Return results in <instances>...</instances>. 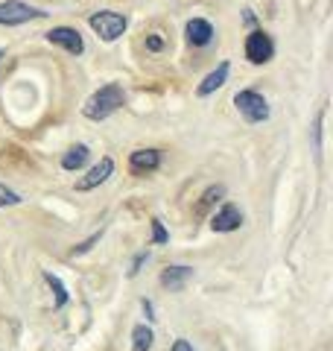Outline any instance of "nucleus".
Segmentation results:
<instances>
[{"label":"nucleus","mask_w":333,"mask_h":351,"mask_svg":"<svg viewBox=\"0 0 333 351\" xmlns=\"http://www.w3.org/2000/svg\"><path fill=\"white\" fill-rule=\"evenodd\" d=\"M234 106L237 112L249 120V123H263V120H269V103H266V97L260 91H237L234 94Z\"/></svg>","instance_id":"7ed1b4c3"},{"label":"nucleus","mask_w":333,"mask_h":351,"mask_svg":"<svg viewBox=\"0 0 333 351\" xmlns=\"http://www.w3.org/2000/svg\"><path fill=\"white\" fill-rule=\"evenodd\" d=\"M275 56V41L266 29H251L246 36V59L251 64H266Z\"/></svg>","instance_id":"39448f33"},{"label":"nucleus","mask_w":333,"mask_h":351,"mask_svg":"<svg viewBox=\"0 0 333 351\" xmlns=\"http://www.w3.org/2000/svg\"><path fill=\"white\" fill-rule=\"evenodd\" d=\"M47 12L24 3V0H3L0 3V24L3 27H18V24H27V21H38Z\"/></svg>","instance_id":"20e7f679"},{"label":"nucleus","mask_w":333,"mask_h":351,"mask_svg":"<svg viewBox=\"0 0 333 351\" xmlns=\"http://www.w3.org/2000/svg\"><path fill=\"white\" fill-rule=\"evenodd\" d=\"M240 226H243V211L234 202H222L219 211L210 217V228H214L217 234H231V232H237Z\"/></svg>","instance_id":"0eeeda50"},{"label":"nucleus","mask_w":333,"mask_h":351,"mask_svg":"<svg viewBox=\"0 0 333 351\" xmlns=\"http://www.w3.org/2000/svg\"><path fill=\"white\" fill-rule=\"evenodd\" d=\"M184 36L193 47H208V44L214 41V24L205 21V18H190L184 24Z\"/></svg>","instance_id":"9d476101"},{"label":"nucleus","mask_w":333,"mask_h":351,"mask_svg":"<svg viewBox=\"0 0 333 351\" xmlns=\"http://www.w3.org/2000/svg\"><path fill=\"white\" fill-rule=\"evenodd\" d=\"M47 41L59 44V47L73 53V56H82V53H85V38L79 36V29H73V27H53L47 32Z\"/></svg>","instance_id":"6e6552de"},{"label":"nucleus","mask_w":333,"mask_h":351,"mask_svg":"<svg viewBox=\"0 0 333 351\" xmlns=\"http://www.w3.org/2000/svg\"><path fill=\"white\" fill-rule=\"evenodd\" d=\"M147 50L149 53H161L164 50V36H161V32H149V36H147Z\"/></svg>","instance_id":"aec40b11"},{"label":"nucleus","mask_w":333,"mask_h":351,"mask_svg":"<svg viewBox=\"0 0 333 351\" xmlns=\"http://www.w3.org/2000/svg\"><path fill=\"white\" fill-rule=\"evenodd\" d=\"M166 240H170V234H166V228L158 217H152V246H164Z\"/></svg>","instance_id":"6ab92c4d"},{"label":"nucleus","mask_w":333,"mask_h":351,"mask_svg":"<svg viewBox=\"0 0 333 351\" xmlns=\"http://www.w3.org/2000/svg\"><path fill=\"white\" fill-rule=\"evenodd\" d=\"M123 103H126L123 85H120V82H108V85H103V88H97V91L85 100V106H82V117H88V120H94V123H99V120H108V117L114 114Z\"/></svg>","instance_id":"f257e3e1"},{"label":"nucleus","mask_w":333,"mask_h":351,"mask_svg":"<svg viewBox=\"0 0 333 351\" xmlns=\"http://www.w3.org/2000/svg\"><path fill=\"white\" fill-rule=\"evenodd\" d=\"M111 176H114V158H111V156H103V158H99L85 176H79V179H76L73 188L79 191V193H88V191L99 188V184H106Z\"/></svg>","instance_id":"423d86ee"},{"label":"nucleus","mask_w":333,"mask_h":351,"mask_svg":"<svg viewBox=\"0 0 333 351\" xmlns=\"http://www.w3.org/2000/svg\"><path fill=\"white\" fill-rule=\"evenodd\" d=\"M3 59H6V50L0 47V68H3Z\"/></svg>","instance_id":"b1692460"},{"label":"nucleus","mask_w":333,"mask_h":351,"mask_svg":"<svg viewBox=\"0 0 333 351\" xmlns=\"http://www.w3.org/2000/svg\"><path fill=\"white\" fill-rule=\"evenodd\" d=\"M99 237H103V228H99V232H94L88 240H82L79 246H73V249L68 252V258H82L85 252H91V249H94V243H99Z\"/></svg>","instance_id":"f3484780"},{"label":"nucleus","mask_w":333,"mask_h":351,"mask_svg":"<svg viewBox=\"0 0 333 351\" xmlns=\"http://www.w3.org/2000/svg\"><path fill=\"white\" fill-rule=\"evenodd\" d=\"M170 351H193V346L187 343V339H175V343H173V348H170Z\"/></svg>","instance_id":"5701e85b"},{"label":"nucleus","mask_w":333,"mask_h":351,"mask_svg":"<svg viewBox=\"0 0 333 351\" xmlns=\"http://www.w3.org/2000/svg\"><path fill=\"white\" fill-rule=\"evenodd\" d=\"M44 278H47V284H50V290H53V307L56 311H62L64 304H68V287L62 284V278L59 276H53V272H44Z\"/></svg>","instance_id":"dca6fc26"},{"label":"nucleus","mask_w":333,"mask_h":351,"mask_svg":"<svg viewBox=\"0 0 333 351\" xmlns=\"http://www.w3.org/2000/svg\"><path fill=\"white\" fill-rule=\"evenodd\" d=\"M24 199H21V193L12 191V188H6V184H0V208H15L21 205Z\"/></svg>","instance_id":"a211bd4d"},{"label":"nucleus","mask_w":333,"mask_h":351,"mask_svg":"<svg viewBox=\"0 0 333 351\" xmlns=\"http://www.w3.org/2000/svg\"><path fill=\"white\" fill-rule=\"evenodd\" d=\"M190 278H193V267L175 263V267H166V269L161 272V287L179 293V290H184L187 284H190Z\"/></svg>","instance_id":"9b49d317"},{"label":"nucleus","mask_w":333,"mask_h":351,"mask_svg":"<svg viewBox=\"0 0 333 351\" xmlns=\"http://www.w3.org/2000/svg\"><path fill=\"white\" fill-rule=\"evenodd\" d=\"M140 307H143V313H147V319L152 322V319H155V311H152V302H149V299H140Z\"/></svg>","instance_id":"4be33fe9"},{"label":"nucleus","mask_w":333,"mask_h":351,"mask_svg":"<svg viewBox=\"0 0 333 351\" xmlns=\"http://www.w3.org/2000/svg\"><path fill=\"white\" fill-rule=\"evenodd\" d=\"M147 261H149V252H138V255H135V261H132L129 278H135V276H138V272H140V267H143V263H147Z\"/></svg>","instance_id":"412c9836"},{"label":"nucleus","mask_w":333,"mask_h":351,"mask_svg":"<svg viewBox=\"0 0 333 351\" xmlns=\"http://www.w3.org/2000/svg\"><path fill=\"white\" fill-rule=\"evenodd\" d=\"M88 24H91V29H94L106 44H111V41H117V38L126 32L129 18L120 15V12H111V9H99V12H94L91 18H88Z\"/></svg>","instance_id":"f03ea898"},{"label":"nucleus","mask_w":333,"mask_h":351,"mask_svg":"<svg viewBox=\"0 0 333 351\" xmlns=\"http://www.w3.org/2000/svg\"><path fill=\"white\" fill-rule=\"evenodd\" d=\"M161 167V152L158 149H135L129 156V170L132 176H149Z\"/></svg>","instance_id":"1a4fd4ad"},{"label":"nucleus","mask_w":333,"mask_h":351,"mask_svg":"<svg viewBox=\"0 0 333 351\" xmlns=\"http://www.w3.org/2000/svg\"><path fill=\"white\" fill-rule=\"evenodd\" d=\"M225 199V184H210V188L199 196V202H196V217H205L210 208H214L217 202Z\"/></svg>","instance_id":"4468645a"},{"label":"nucleus","mask_w":333,"mask_h":351,"mask_svg":"<svg viewBox=\"0 0 333 351\" xmlns=\"http://www.w3.org/2000/svg\"><path fill=\"white\" fill-rule=\"evenodd\" d=\"M228 71H231V64H228V62H219V64H217V68H214V71H210V73L205 76V80H202V82H199V88H196V94H199V97H210V94H214V91H219V88H222V85H225V80H228Z\"/></svg>","instance_id":"f8f14e48"},{"label":"nucleus","mask_w":333,"mask_h":351,"mask_svg":"<svg viewBox=\"0 0 333 351\" xmlns=\"http://www.w3.org/2000/svg\"><path fill=\"white\" fill-rule=\"evenodd\" d=\"M152 343H155V334H152V328L147 322L132 328V351H149Z\"/></svg>","instance_id":"2eb2a0df"},{"label":"nucleus","mask_w":333,"mask_h":351,"mask_svg":"<svg viewBox=\"0 0 333 351\" xmlns=\"http://www.w3.org/2000/svg\"><path fill=\"white\" fill-rule=\"evenodd\" d=\"M88 158H91V149H88L85 144H76L71 147L68 152L62 156V170H68V173H76V170H82Z\"/></svg>","instance_id":"ddd939ff"}]
</instances>
